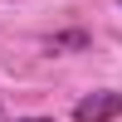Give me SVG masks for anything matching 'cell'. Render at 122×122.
<instances>
[{
	"label": "cell",
	"instance_id": "cell-1",
	"mask_svg": "<svg viewBox=\"0 0 122 122\" xmlns=\"http://www.w3.org/2000/svg\"><path fill=\"white\" fill-rule=\"evenodd\" d=\"M122 117V93H88L73 107V122H112Z\"/></svg>",
	"mask_w": 122,
	"mask_h": 122
},
{
	"label": "cell",
	"instance_id": "cell-3",
	"mask_svg": "<svg viewBox=\"0 0 122 122\" xmlns=\"http://www.w3.org/2000/svg\"><path fill=\"white\" fill-rule=\"evenodd\" d=\"M117 5H122V0H117Z\"/></svg>",
	"mask_w": 122,
	"mask_h": 122
},
{
	"label": "cell",
	"instance_id": "cell-2",
	"mask_svg": "<svg viewBox=\"0 0 122 122\" xmlns=\"http://www.w3.org/2000/svg\"><path fill=\"white\" fill-rule=\"evenodd\" d=\"M20 122H49V117H20Z\"/></svg>",
	"mask_w": 122,
	"mask_h": 122
}]
</instances>
